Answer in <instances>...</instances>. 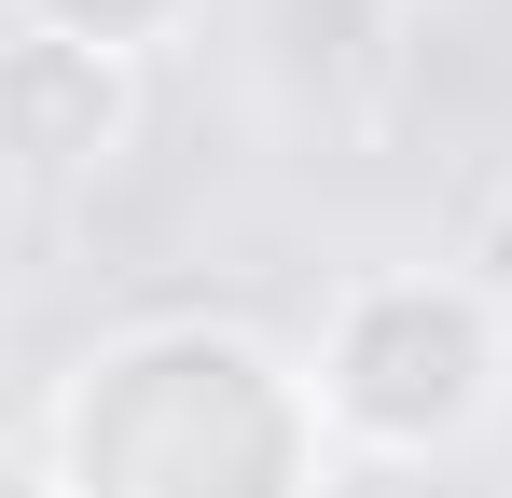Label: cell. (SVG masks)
<instances>
[{"instance_id": "obj_3", "label": "cell", "mask_w": 512, "mask_h": 498, "mask_svg": "<svg viewBox=\"0 0 512 498\" xmlns=\"http://www.w3.org/2000/svg\"><path fill=\"white\" fill-rule=\"evenodd\" d=\"M139 139V70L97 56V42H56V28H0V180H111Z\"/></svg>"}, {"instance_id": "obj_1", "label": "cell", "mask_w": 512, "mask_h": 498, "mask_svg": "<svg viewBox=\"0 0 512 498\" xmlns=\"http://www.w3.org/2000/svg\"><path fill=\"white\" fill-rule=\"evenodd\" d=\"M319 374L236 319H139L56 402V498H333Z\"/></svg>"}, {"instance_id": "obj_2", "label": "cell", "mask_w": 512, "mask_h": 498, "mask_svg": "<svg viewBox=\"0 0 512 498\" xmlns=\"http://www.w3.org/2000/svg\"><path fill=\"white\" fill-rule=\"evenodd\" d=\"M499 415V291H471L457 263L360 277L319 332V429L346 471H416L443 443H471Z\"/></svg>"}, {"instance_id": "obj_4", "label": "cell", "mask_w": 512, "mask_h": 498, "mask_svg": "<svg viewBox=\"0 0 512 498\" xmlns=\"http://www.w3.org/2000/svg\"><path fill=\"white\" fill-rule=\"evenodd\" d=\"M208 0H14V28H56V42H97V56H167L180 28H194Z\"/></svg>"}, {"instance_id": "obj_6", "label": "cell", "mask_w": 512, "mask_h": 498, "mask_svg": "<svg viewBox=\"0 0 512 498\" xmlns=\"http://www.w3.org/2000/svg\"><path fill=\"white\" fill-rule=\"evenodd\" d=\"M333 498H416L402 471H333Z\"/></svg>"}, {"instance_id": "obj_5", "label": "cell", "mask_w": 512, "mask_h": 498, "mask_svg": "<svg viewBox=\"0 0 512 498\" xmlns=\"http://www.w3.org/2000/svg\"><path fill=\"white\" fill-rule=\"evenodd\" d=\"M457 277H471V291H499V305H512V166L485 180V194H471V236H457Z\"/></svg>"}]
</instances>
